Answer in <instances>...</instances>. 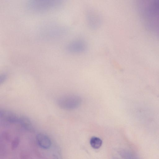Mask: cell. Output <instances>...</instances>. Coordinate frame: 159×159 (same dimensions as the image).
<instances>
[{"instance_id": "obj_9", "label": "cell", "mask_w": 159, "mask_h": 159, "mask_svg": "<svg viewBox=\"0 0 159 159\" xmlns=\"http://www.w3.org/2000/svg\"><path fill=\"white\" fill-rule=\"evenodd\" d=\"M92 147L95 149H98L101 146L102 141L99 138L93 137L91 138L90 141Z\"/></svg>"}, {"instance_id": "obj_7", "label": "cell", "mask_w": 159, "mask_h": 159, "mask_svg": "<svg viewBox=\"0 0 159 159\" xmlns=\"http://www.w3.org/2000/svg\"><path fill=\"white\" fill-rule=\"evenodd\" d=\"M18 123L22 127L27 130H31L33 128L31 121L29 118L25 116H19Z\"/></svg>"}, {"instance_id": "obj_6", "label": "cell", "mask_w": 159, "mask_h": 159, "mask_svg": "<svg viewBox=\"0 0 159 159\" xmlns=\"http://www.w3.org/2000/svg\"><path fill=\"white\" fill-rule=\"evenodd\" d=\"M84 45L82 42L73 41L70 43L67 46V49L70 52H81L84 50Z\"/></svg>"}, {"instance_id": "obj_12", "label": "cell", "mask_w": 159, "mask_h": 159, "mask_svg": "<svg viewBox=\"0 0 159 159\" xmlns=\"http://www.w3.org/2000/svg\"><path fill=\"white\" fill-rule=\"evenodd\" d=\"M7 79V75L5 74H2L0 76V84L3 83Z\"/></svg>"}, {"instance_id": "obj_5", "label": "cell", "mask_w": 159, "mask_h": 159, "mask_svg": "<svg viewBox=\"0 0 159 159\" xmlns=\"http://www.w3.org/2000/svg\"><path fill=\"white\" fill-rule=\"evenodd\" d=\"M36 142L38 145L44 149H49L52 143L49 138L46 135L42 133L38 134L36 137Z\"/></svg>"}, {"instance_id": "obj_8", "label": "cell", "mask_w": 159, "mask_h": 159, "mask_svg": "<svg viewBox=\"0 0 159 159\" xmlns=\"http://www.w3.org/2000/svg\"><path fill=\"white\" fill-rule=\"evenodd\" d=\"M119 153L124 159H140L134 154L126 150H121L119 151Z\"/></svg>"}, {"instance_id": "obj_11", "label": "cell", "mask_w": 159, "mask_h": 159, "mask_svg": "<svg viewBox=\"0 0 159 159\" xmlns=\"http://www.w3.org/2000/svg\"><path fill=\"white\" fill-rule=\"evenodd\" d=\"M30 156V153L26 152L21 153L20 156V159H28Z\"/></svg>"}, {"instance_id": "obj_3", "label": "cell", "mask_w": 159, "mask_h": 159, "mask_svg": "<svg viewBox=\"0 0 159 159\" xmlns=\"http://www.w3.org/2000/svg\"><path fill=\"white\" fill-rule=\"evenodd\" d=\"M81 98L79 96L69 94L61 97L57 101V104L62 109L71 110L77 108L81 104Z\"/></svg>"}, {"instance_id": "obj_4", "label": "cell", "mask_w": 159, "mask_h": 159, "mask_svg": "<svg viewBox=\"0 0 159 159\" xmlns=\"http://www.w3.org/2000/svg\"><path fill=\"white\" fill-rule=\"evenodd\" d=\"M1 119L10 123H18L19 116L13 112L5 109L0 110Z\"/></svg>"}, {"instance_id": "obj_1", "label": "cell", "mask_w": 159, "mask_h": 159, "mask_svg": "<svg viewBox=\"0 0 159 159\" xmlns=\"http://www.w3.org/2000/svg\"><path fill=\"white\" fill-rule=\"evenodd\" d=\"M136 5L143 22L149 30L159 37V0H139Z\"/></svg>"}, {"instance_id": "obj_2", "label": "cell", "mask_w": 159, "mask_h": 159, "mask_svg": "<svg viewBox=\"0 0 159 159\" xmlns=\"http://www.w3.org/2000/svg\"><path fill=\"white\" fill-rule=\"evenodd\" d=\"M61 4L57 0H30L27 3V7L31 10L41 12L49 11L58 7Z\"/></svg>"}, {"instance_id": "obj_10", "label": "cell", "mask_w": 159, "mask_h": 159, "mask_svg": "<svg viewBox=\"0 0 159 159\" xmlns=\"http://www.w3.org/2000/svg\"><path fill=\"white\" fill-rule=\"evenodd\" d=\"M20 142V139L18 137H16L12 141L11 147L12 150H14L18 147Z\"/></svg>"}]
</instances>
